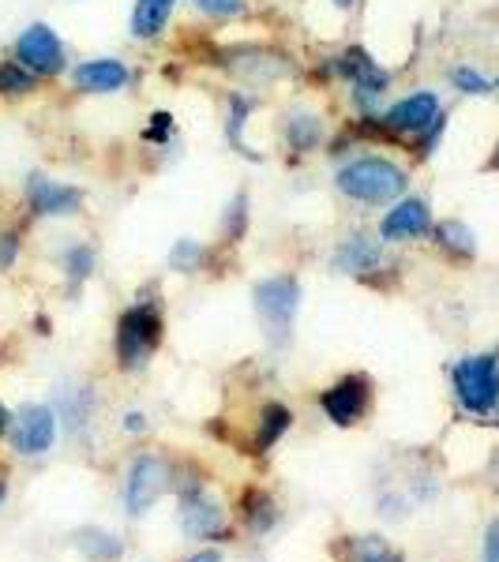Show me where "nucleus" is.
<instances>
[{
	"label": "nucleus",
	"instance_id": "obj_35",
	"mask_svg": "<svg viewBox=\"0 0 499 562\" xmlns=\"http://www.w3.org/2000/svg\"><path fill=\"white\" fill-rule=\"evenodd\" d=\"M124 431H132V435L147 431V416H143V413H129V416H124Z\"/></svg>",
	"mask_w": 499,
	"mask_h": 562
},
{
	"label": "nucleus",
	"instance_id": "obj_18",
	"mask_svg": "<svg viewBox=\"0 0 499 562\" xmlns=\"http://www.w3.org/2000/svg\"><path fill=\"white\" fill-rule=\"evenodd\" d=\"M177 12V0H135L132 4V20L129 31L135 42H158L169 31Z\"/></svg>",
	"mask_w": 499,
	"mask_h": 562
},
{
	"label": "nucleus",
	"instance_id": "obj_32",
	"mask_svg": "<svg viewBox=\"0 0 499 562\" xmlns=\"http://www.w3.org/2000/svg\"><path fill=\"white\" fill-rule=\"evenodd\" d=\"M20 251H23V229H0V274L20 262Z\"/></svg>",
	"mask_w": 499,
	"mask_h": 562
},
{
	"label": "nucleus",
	"instance_id": "obj_21",
	"mask_svg": "<svg viewBox=\"0 0 499 562\" xmlns=\"http://www.w3.org/2000/svg\"><path fill=\"white\" fill-rule=\"evenodd\" d=\"M241 518L252 532H256V537H263V532L275 529V521H278L275 498H270L267 492H259V487H248V492L241 495Z\"/></svg>",
	"mask_w": 499,
	"mask_h": 562
},
{
	"label": "nucleus",
	"instance_id": "obj_28",
	"mask_svg": "<svg viewBox=\"0 0 499 562\" xmlns=\"http://www.w3.org/2000/svg\"><path fill=\"white\" fill-rule=\"evenodd\" d=\"M196 15L203 20H214V23H230V20H241L248 15V0H188Z\"/></svg>",
	"mask_w": 499,
	"mask_h": 562
},
{
	"label": "nucleus",
	"instance_id": "obj_7",
	"mask_svg": "<svg viewBox=\"0 0 499 562\" xmlns=\"http://www.w3.org/2000/svg\"><path fill=\"white\" fill-rule=\"evenodd\" d=\"M12 57L38 79H57L68 71V49L49 23H26L12 45Z\"/></svg>",
	"mask_w": 499,
	"mask_h": 562
},
{
	"label": "nucleus",
	"instance_id": "obj_27",
	"mask_svg": "<svg viewBox=\"0 0 499 562\" xmlns=\"http://www.w3.org/2000/svg\"><path fill=\"white\" fill-rule=\"evenodd\" d=\"M451 87L458 90V94H466V98H488L496 90L492 79L485 76V71H477L474 65H458V68H451Z\"/></svg>",
	"mask_w": 499,
	"mask_h": 562
},
{
	"label": "nucleus",
	"instance_id": "obj_24",
	"mask_svg": "<svg viewBox=\"0 0 499 562\" xmlns=\"http://www.w3.org/2000/svg\"><path fill=\"white\" fill-rule=\"evenodd\" d=\"M248 222H252V203H248V192H237L225 203L222 211V244L225 248H233V244H241L244 237H248Z\"/></svg>",
	"mask_w": 499,
	"mask_h": 562
},
{
	"label": "nucleus",
	"instance_id": "obj_2",
	"mask_svg": "<svg viewBox=\"0 0 499 562\" xmlns=\"http://www.w3.org/2000/svg\"><path fill=\"white\" fill-rule=\"evenodd\" d=\"M320 76L334 79V83H346L350 90V102L361 113H384V98L391 94L395 83V71L384 68L376 57L365 49V45H346L342 53L326 57L320 65Z\"/></svg>",
	"mask_w": 499,
	"mask_h": 562
},
{
	"label": "nucleus",
	"instance_id": "obj_36",
	"mask_svg": "<svg viewBox=\"0 0 499 562\" xmlns=\"http://www.w3.org/2000/svg\"><path fill=\"white\" fill-rule=\"evenodd\" d=\"M326 4H331V8H334V12L350 15V12H357V8H361V0H326Z\"/></svg>",
	"mask_w": 499,
	"mask_h": 562
},
{
	"label": "nucleus",
	"instance_id": "obj_4",
	"mask_svg": "<svg viewBox=\"0 0 499 562\" xmlns=\"http://www.w3.org/2000/svg\"><path fill=\"white\" fill-rule=\"evenodd\" d=\"M252 304H256L259 326L267 334L270 346H289L293 338V323L301 312V278L297 274H270L259 278L252 289Z\"/></svg>",
	"mask_w": 499,
	"mask_h": 562
},
{
	"label": "nucleus",
	"instance_id": "obj_37",
	"mask_svg": "<svg viewBox=\"0 0 499 562\" xmlns=\"http://www.w3.org/2000/svg\"><path fill=\"white\" fill-rule=\"evenodd\" d=\"M188 562H222V555H218V551H196Z\"/></svg>",
	"mask_w": 499,
	"mask_h": 562
},
{
	"label": "nucleus",
	"instance_id": "obj_16",
	"mask_svg": "<svg viewBox=\"0 0 499 562\" xmlns=\"http://www.w3.org/2000/svg\"><path fill=\"white\" fill-rule=\"evenodd\" d=\"M53 439H57V413L49 405H26L15 428V450L38 458L53 447Z\"/></svg>",
	"mask_w": 499,
	"mask_h": 562
},
{
	"label": "nucleus",
	"instance_id": "obj_41",
	"mask_svg": "<svg viewBox=\"0 0 499 562\" xmlns=\"http://www.w3.org/2000/svg\"><path fill=\"white\" fill-rule=\"evenodd\" d=\"M496 90H499V79H496Z\"/></svg>",
	"mask_w": 499,
	"mask_h": 562
},
{
	"label": "nucleus",
	"instance_id": "obj_8",
	"mask_svg": "<svg viewBox=\"0 0 499 562\" xmlns=\"http://www.w3.org/2000/svg\"><path fill=\"white\" fill-rule=\"evenodd\" d=\"M218 65L230 68L241 83H252V87L282 83L286 76H293V60L278 49H267V45H241V49H225V53H218Z\"/></svg>",
	"mask_w": 499,
	"mask_h": 562
},
{
	"label": "nucleus",
	"instance_id": "obj_34",
	"mask_svg": "<svg viewBox=\"0 0 499 562\" xmlns=\"http://www.w3.org/2000/svg\"><path fill=\"white\" fill-rule=\"evenodd\" d=\"M485 562H499V518L485 532Z\"/></svg>",
	"mask_w": 499,
	"mask_h": 562
},
{
	"label": "nucleus",
	"instance_id": "obj_12",
	"mask_svg": "<svg viewBox=\"0 0 499 562\" xmlns=\"http://www.w3.org/2000/svg\"><path fill=\"white\" fill-rule=\"evenodd\" d=\"M334 267L357 281H376L387 270V244L372 233H350L334 248Z\"/></svg>",
	"mask_w": 499,
	"mask_h": 562
},
{
	"label": "nucleus",
	"instance_id": "obj_22",
	"mask_svg": "<svg viewBox=\"0 0 499 562\" xmlns=\"http://www.w3.org/2000/svg\"><path fill=\"white\" fill-rule=\"evenodd\" d=\"M289 424H293V413H289L282 402H267V405H263L259 428H256V454H267V450L289 431Z\"/></svg>",
	"mask_w": 499,
	"mask_h": 562
},
{
	"label": "nucleus",
	"instance_id": "obj_17",
	"mask_svg": "<svg viewBox=\"0 0 499 562\" xmlns=\"http://www.w3.org/2000/svg\"><path fill=\"white\" fill-rule=\"evenodd\" d=\"M282 143L289 154H315L326 147V121L315 109H289L282 121Z\"/></svg>",
	"mask_w": 499,
	"mask_h": 562
},
{
	"label": "nucleus",
	"instance_id": "obj_26",
	"mask_svg": "<svg viewBox=\"0 0 499 562\" xmlns=\"http://www.w3.org/2000/svg\"><path fill=\"white\" fill-rule=\"evenodd\" d=\"M38 87L42 79L34 71H26L15 57L0 60V98H31Z\"/></svg>",
	"mask_w": 499,
	"mask_h": 562
},
{
	"label": "nucleus",
	"instance_id": "obj_40",
	"mask_svg": "<svg viewBox=\"0 0 499 562\" xmlns=\"http://www.w3.org/2000/svg\"><path fill=\"white\" fill-rule=\"evenodd\" d=\"M0 498H4V480H0Z\"/></svg>",
	"mask_w": 499,
	"mask_h": 562
},
{
	"label": "nucleus",
	"instance_id": "obj_23",
	"mask_svg": "<svg viewBox=\"0 0 499 562\" xmlns=\"http://www.w3.org/2000/svg\"><path fill=\"white\" fill-rule=\"evenodd\" d=\"M95 248H90L87 240H76V244H68L65 248V259H60V267H65V278H68V289L71 293H79V289L87 285L90 274H95Z\"/></svg>",
	"mask_w": 499,
	"mask_h": 562
},
{
	"label": "nucleus",
	"instance_id": "obj_10",
	"mask_svg": "<svg viewBox=\"0 0 499 562\" xmlns=\"http://www.w3.org/2000/svg\"><path fill=\"white\" fill-rule=\"evenodd\" d=\"M432 203L424 195H402L398 203L387 206V214L379 217V229L376 237L391 248V244H413L432 237Z\"/></svg>",
	"mask_w": 499,
	"mask_h": 562
},
{
	"label": "nucleus",
	"instance_id": "obj_19",
	"mask_svg": "<svg viewBox=\"0 0 499 562\" xmlns=\"http://www.w3.org/2000/svg\"><path fill=\"white\" fill-rule=\"evenodd\" d=\"M432 244L455 262H469L477 256V233L469 229L466 222H458V217H443V222H435L432 225Z\"/></svg>",
	"mask_w": 499,
	"mask_h": 562
},
{
	"label": "nucleus",
	"instance_id": "obj_33",
	"mask_svg": "<svg viewBox=\"0 0 499 562\" xmlns=\"http://www.w3.org/2000/svg\"><path fill=\"white\" fill-rule=\"evenodd\" d=\"M84 548H87L95 559H117V555H121V543L102 537V532H87V537H84Z\"/></svg>",
	"mask_w": 499,
	"mask_h": 562
},
{
	"label": "nucleus",
	"instance_id": "obj_6",
	"mask_svg": "<svg viewBox=\"0 0 499 562\" xmlns=\"http://www.w3.org/2000/svg\"><path fill=\"white\" fill-rule=\"evenodd\" d=\"M23 206L26 217H76L84 214L87 192L79 184H68V180L34 169V173L23 177Z\"/></svg>",
	"mask_w": 499,
	"mask_h": 562
},
{
	"label": "nucleus",
	"instance_id": "obj_9",
	"mask_svg": "<svg viewBox=\"0 0 499 562\" xmlns=\"http://www.w3.org/2000/svg\"><path fill=\"white\" fill-rule=\"evenodd\" d=\"M440 116H443V102L435 90H410V94H402L398 102L387 105L384 113H379V121H384V128L402 143V139H417V135L424 128H432Z\"/></svg>",
	"mask_w": 499,
	"mask_h": 562
},
{
	"label": "nucleus",
	"instance_id": "obj_15",
	"mask_svg": "<svg viewBox=\"0 0 499 562\" xmlns=\"http://www.w3.org/2000/svg\"><path fill=\"white\" fill-rule=\"evenodd\" d=\"M180 521H185V532L196 540H225L230 537V525H225V514L218 510L214 498H207L203 487H188L185 503H180Z\"/></svg>",
	"mask_w": 499,
	"mask_h": 562
},
{
	"label": "nucleus",
	"instance_id": "obj_31",
	"mask_svg": "<svg viewBox=\"0 0 499 562\" xmlns=\"http://www.w3.org/2000/svg\"><path fill=\"white\" fill-rule=\"evenodd\" d=\"M174 128H177L174 113H166V109H158V113H151L147 128H143V143H151V147H166L169 135H174Z\"/></svg>",
	"mask_w": 499,
	"mask_h": 562
},
{
	"label": "nucleus",
	"instance_id": "obj_14",
	"mask_svg": "<svg viewBox=\"0 0 499 562\" xmlns=\"http://www.w3.org/2000/svg\"><path fill=\"white\" fill-rule=\"evenodd\" d=\"M129 83H132V68L121 57H90L71 68V87L90 98L121 94V90H129Z\"/></svg>",
	"mask_w": 499,
	"mask_h": 562
},
{
	"label": "nucleus",
	"instance_id": "obj_1",
	"mask_svg": "<svg viewBox=\"0 0 499 562\" xmlns=\"http://www.w3.org/2000/svg\"><path fill=\"white\" fill-rule=\"evenodd\" d=\"M334 192L361 206H391L410 195V169L387 154H350L334 169Z\"/></svg>",
	"mask_w": 499,
	"mask_h": 562
},
{
	"label": "nucleus",
	"instance_id": "obj_20",
	"mask_svg": "<svg viewBox=\"0 0 499 562\" xmlns=\"http://www.w3.org/2000/svg\"><path fill=\"white\" fill-rule=\"evenodd\" d=\"M252 109H256V98H248L244 90H230L225 94V139H230V147L241 154V158L248 161H263L259 154H252V147L244 143V128H248V116Z\"/></svg>",
	"mask_w": 499,
	"mask_h": 562
},
{
	"label": "nucleus",
	"instance_id": "obj_30",
	"mask_svg": "<svg viewBox=\"0 0 499 562\" xmlns=\"http://www.w3.org/2000/svg\"><path fill=\"white\" fill-rule=\"evenodd\" d=\"M353 559L357 562H402V555H398L391 543L379 540V537H365V540L353 543Z\"/></svg>",
	"mask_w": 499,
	"mask_h": 562
},
{
	"label": "nucleus",
	"instance_id": "obj_38",
	"mask_svg": "<svg viewBox=\"0 0 499 562\" xmlns=\"http://www.w3.org/2000/svg\"><path fill=\"white\" fill-rule=\"evenodd\" d=\"M8 428H12V416H8V409H4V402H0V435H4Z\"/></svg>",
	"mask_w": 499,
	"mask_h": 562
},
{
	"label": "nucleus",
	"instance_id": "obj_5",
	"mask_svg": "<svg viewBox=\"0 0 499 562\" xmlns=\"http://www.w3.org/2000/svg\"><path fill=\"white\" fill-rule=\"evenodd\" d=\"M455 383V397L466 413L488 416L499 405V357L496 352H480V357L458 360L451 371Z\"/></svg>",
	"mask_w": 499,
	"mask_h": 562
},
{
	"label": "nucleus",
	"instance_id": "obj_25",
	"mask_svg": "<svg viewBox=\"0 0 499 562\" xmlns=\"http://www.w3.org/2000/svg\"><path fill=\"white\" fill-rule=\"evenodd\" d=\"M207 262H211V248L196 237H180L169 248V270H177V274H199Z\"/></svg>",
	"mask_w": 499,
	"mask_h": 562
},
{
	"label": "nucleus",
	"instance_id": "obj_39",
	"mask_svg": "<svg viewBox=\"0 0 499 562\" xmlns=\"http://www.w3.org/2000/svg\"><path fill=\"white\" fill-rule=\"evenodd\" d=\"M488 169H499V143H496V150H492V158H488Z\"/></svg>",
	"mask_w": 499,
	"mask_h": 562
},
{
	"label": "nucleus",
	"instance_id": "obj_3",
	"mask_svg": "<svg viewBox=\"0 0 499 562\" xmlns=\"http://www.w3.org/2000/svg\"><path fill=\"white\" fill-rule=\"evenodd\" d=\"M162 338H166V323L154 301H140L124 307L113 330V357L121 371H140L151 364V357L158 352Z\"/></svg>",
	"mask_w": 499,
	"mask_h": 562
},
{
	"label": "nucleus",
	"instance_id": "obj_13",
	"mask_svg": "<svg viewBox=\"0 0 499 562\" xmlns=\"http://www.w3.org/2000/svg\"><path fill=\"white\" fill-rule=\"evenodd\" d=\"M169 487V465L158 454H140L129 469V484H124V506L129 514H147L158 495Z\"/></svg>",
	"mask_w": 499,
	"mask_h": 562
},
{
	"label": "nucleus",
	"instance_id": "obj_29",
	"mask_svg": "<svg viewBox=\"0 0 499 562\" xmlns=\"http://www.w3.org/2000/svg\"><path fill=\"white\" fill-rule=\"evenodd\" d=\"M447 124H451V116L443 113L440 121L432 124V128H424L417 139H410V154L417 161H429L435 150H440V143H443V135H447Z\"/></svg>",
	"mask_w": 499,
	"mask_h": 562
},
{
	"label": "nucleus",
	"instance_id": "obj_11",
	"mask_svg": "<svg viewBox=\"0 0 499 562\" xmlns=\"http://www.w3.org/2000/svg\"><path fill=\"white\" fill-rule=\"evenodd\" d=\"M368 405H372L368 375H346L320 394V409L326 413V420L339 424V428H353V424L365 420Z\"/></svg>",
	"mask_w": 499,
	"mask_h": 562
}]
</instances>
